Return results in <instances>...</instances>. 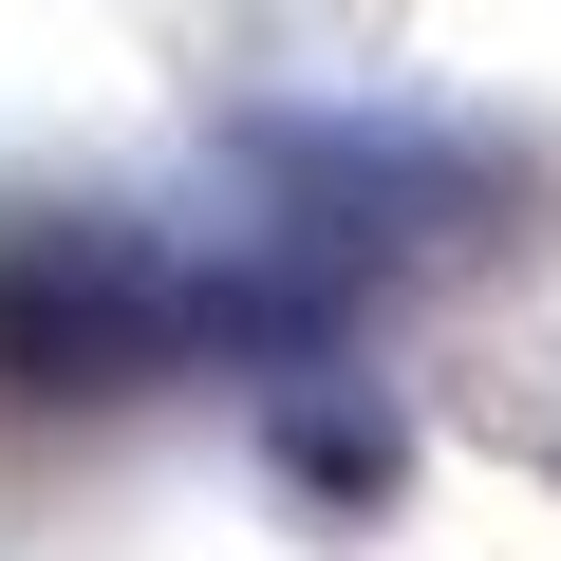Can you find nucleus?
I'll return each mask as SVG.
<instances>
[{"label": "nucleus", "instance_id": "nucleus-1", "mask_svg": "<svg viewBox=\"0 0 561 561\" xmlns=\"http://www.w3.org/2000/svg\"><path fill=\"white\" fill-rule=\"evenodd\" d=\"M262 225H280V262H319L356 300V262H412V243L505 225V169L412 150V131H262Z\"/></svg>", "mask_w": 561, "mask_h": 561}]
</instances>
